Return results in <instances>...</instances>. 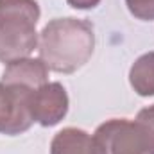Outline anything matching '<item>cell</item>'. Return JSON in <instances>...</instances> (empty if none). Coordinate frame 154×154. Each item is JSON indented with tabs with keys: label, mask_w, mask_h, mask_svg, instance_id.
I'll use <instances>...</instances> for the list:
<instances>
[{
	"label": "cell",
	"mask_w": 154,
	"mask_h": 154,
	"mask_svg": "<svg viewBox=\"0 0 154 154\" xmlns=\"http://www.w3.org/2000/svg\"><path fill=\"white\" fill-rule=\"evenodd\" d=\"M95 48L93 25L79 18L50 20L38 41L39 59L48 70L57 74H74L84 66Z\"/></svg>",
	"instance_id": "6da1fadb"
},
{
	"label": "cell",
	"mask_w": 154,
	"mask_h": 154,
	"mask_svg": "<svg viewBox=\"0 0 154 154\" xmlns=\"http://www.w3.org/2000/svg\"><path fill=\"white\" fill-rule=\"evenodd\" d=\"M36 0H0V61L11 63L38 48L36 23L39 20Z\"/></svg>",
	"instance_id": "7a4b0ae2"
},
{
	"label": "cell",
	"mask_w": 154,
	"mask_h": 154,
	"mask_svg": "<svg viewBox=\"0 0 154 154\" xmlns=\"http://www.w3.org/2000/svg\"><path fill=\"white\" fill-rule=\"evenodd\" d=\"M106 154H154V104L138 111L134 120L111 118L95 131Z\"/></svg>",
	"instance_id": "3957f363"
},
{
	"label": "cell",
	"mask_w": 154,
	"mask_h": 154,
	"mask_svg": "<svg viewBox=\"0 0 154 154\" xmlns=\"http://www.w3.org/2000/svg\"><path fill=\"white\" fill-rule=\"evenodd\" d=\"M32 90L0 82V134L16 136L32 125L29 93Z\"/></svg>",
	"instance_id": "277c9868"
},
{
	"label": "cell",
	"mask_w": 154,
	"mask_h": 154,
	"mask_svg": "<svg viewBox=\"0 0 154 154\" xmlns=\"http://www.w3.org/2000/svg\"><path fill=\"white\" fill-rule=\"evenodd\" d=\"M29 111L34 122L43 127L59 124L68 111V95L63 84L45 82L29 93Z\"/></svg>",
	"instance_id": "5b68a950"
},
{
	"label": "cell",
	"mask_w": 154,
	"mask_h": 154,
	"mask_svg": "<svg viewBox=\"0 0 154 154\" xmlns=\"http://www.w3.org/2000/svg\"><path fill=\"white\" fill-rule=\"evenodd\" d=\"M48 79V68L41 59L22 57L7 63L0 82L7 86H20L27 90H36L43 86Z\"/></svg>",
	"instance_id": "8992f818"
},
{
	"label": "cell",
	"mask_w": 154,
	"mask_h": 154,
	"mask_svg": "<svg viewBox=\"0 0 154 154\" xmlns=\"http://www.w3.org/2000/svg\"><path fill=\"white\" fill-rule=\"evenodd\" d=\"M50 154H106L100 142L82 129H61L50 143Z\"/></svg>",
	"instance_id": "52a82bcc"
},
{
	"label": "cell",
	"mask_w": 154,
	"mask_h": 154,
	"mask_svg": "<svg viewBox=\"0 0 154 154\" xmlns=\"http://www.w3.org/2000/svg\"><path fill=\"white\" fill-rule=\"evenodd\" d=\"M129 82L138 95L142 97L154 95V52L140 56L133 63L129 70Z\"/></svg>",
	"instance_id": "ba28073f"
},
{
	"label": "cell",
	"mask_w": 154,
	"mask_h": 154,
	"mask_svg": "<svg viewBox=\"0 0 154 154\" xmlns=\"http://www.w3.org/2000/svg\"><path fill=\"white\" fill-rule=\"evenodd\" d=\"M129 13L143 22H154V0H125Z\"/></svg>",
	"instance_id": "9c48e42d"
},
{
	"label": "cell",
	"mask_w": 154,
	"mask_h": 154,
	"mask_svg": "<svg viewBox=\"0 0 154 154\" xmlns=\"http://www.w3.org/2000/svg\"><path fill=\"white\" fill-rule=\"evenodd\" d=\"M66 2L75 9H91V7L99 5L100 0H66Z\"/></svg>",
	"instance_id": "30bf717a"
}]
</instances>
